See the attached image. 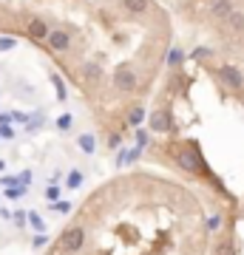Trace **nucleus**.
Returning a JSON list of instances; mask_svg holds the SVG:
<instances>
[{
    "label": "nucleus",
    "mask_w": 244,
    "mask_h": 255,
    "mask_svg": "<svg viewBox=\"0 0 244 255\" xmlns=\"http://www.w3.org/2000/svg\"><path fill=\"white\" fill-rule=\"evenodd\" d=\"M57 247L63 250V253H80L82 247H85V227H68L60 236Z\"/></svg>",
    "instance_id": "obj_1"
},
{
    "label": "nucleus",
    "mask_w": 244,
    "mask_h": 255,
    "mask_svg": "<svg viewBox=\"0 0 244 255\" xmlns=\"http://www.w3.org/2000/svg\"><path fill=\"white\" fill-rule=\"evenodd\" d=\"M114 85H117L119 91H136V85H139V77L134 74L131 65H119L117 71H114Z\"/></svg>",
    "instance_id": "obj_2"
},
{
    "label": "nucleus",
    "mask_w": 244,
    "mask_h": 255,
    "mask_svg": "<svg viewBox=\"0 0 244 255\" xmlns=\"http://www.w3.org/2000/svg\"><path fill=\"white\" fill-rule=\"evenodd\" d=\"M176 162L188 170V173H199L202 170V156L193 150V147H185V150H176Z\"/></svg>",
    "instance_id": "obj_3"
},
{
    "label": "nucleus",
    "mask_w": 244,
    "mask_h": 255,
    "mask_svg": "<svg viewBox=\"0 0 244 255\" xmlns=\"http://www.w3.org/2000/svg\"><path fill=\"white\" fill-rule=\"evenodd\" d=\"M45 43H48L51 51H68V48H71V34L63 31V28H54V31L45 34Z\"/></svg>",
    "instance_id": "obj_4"
},
{
    "label": "nucleus",
    "mask_w": 244,
    "mask_h": 255,
    "mask_svg": "<svg viewBox=\"0 0 244 255\" xmlns=\"http://www.w3.org/2000/svg\"><path fill=\"white\" fill-rule=\"evenodd\" d=\"M219 77L225 80L227 88H236V91L244 85V77H242V71H239L236 65H222V68H219Z\"/></svg>",
    "instance_id": "obj_5"
},
{
    "label": "nucleus",
    "mask_w": 244,
    "mask_h": 255,
    "mask_svg": "<svg viewBox=\"0 0 244 255\" xmlns=\"http://www.w3.org/2000/svg\"><path fill=\"white\" fill-rule=\"evenodd\" d=\"M168 128H171V114L165 108L154 111V114H151V130H154V133H168Z\"/></svg>",
    "instance_id": "obj_6"
},
{
    "label": "nucleus",
    "mask_w": 244,
    "mask_h": 255,
    "mask_svg": "<svg viewBox=\"0 0 244 255\" xmlns=\"http://www.w3.org/2000/svg\"><path fill=\"white\" fill-rule=\"evenodd\" d=\"M82 77H85V82H88V85H97V82L102 80V65L85 63V65H82Z\"/></svg>",
    "instance_id": "obj_7"
},
{
    "label": "nucleus",
    "mask_w": 244,
    "mask_h": 255,
    "mask_svg": "<svg viewBox=\"0 0 244 255\" xmlns=\"http://www.w3.org/2000/svg\"><path fill=\"white\" fill-rule=\"evenodd\" d=\"M122 6L131 14H145V11L151 9V0H122Z\"/></svg>",
    "instance_id": "obj_8"
},
{
    "label": "nucleus",
    "mask_w": 244,
    "mask_h": 255,
    "mask_svg": "<svg viewBox=\"0 0 244 255\" xmlns=\"http://www.w3.org/2000/svg\"><path fill=\"white\" fill-rule=\"evenodd\" d=\"M28 34L37 37V40H45V34H48V26H45L40 17H34L31 23H28Z\"/></svg>",
    "instance_id": "obj_9"
},
{
    "label": "nucleus",
    "mask_w": 244,
    "mask_h": 255,
    "mask_svg": "<svg viewBox=\"0 0 244 255\" xmlns=\"http://www.w3.org/2000/svg\"><path fill=\"white\" fill-rule=\"evenodd\" d=\"M210 11H213V17H227L230 14V0H213L210 3Z\"/></svg>",
    "instance_id": "obj_10"
},
{
    "label": "nucleus",
    "mask_w": 244,
    "mask_h": 255,
    "mask_svg": "<svg viewBox=\"0 0 244 255\" xmlns=\"http://www.w3.org/2000/svg\"><path fill=\"white\" fill-rule=\"evenodd\" d=\"M77 145H80L82 153H94V147H97V142H94V136L91 133H82L80 139H77Z\"/></svg>",
    "instance_id": "obj_11"
},
{
    "label": "nucleus",
    "mask_w": 244,
    "mask_h": 255,
    "mask_svg": "<svg viewBox=\"0 0 244 255\" xmlns=\"http://www.w3.org/2000/svg\"><path fill=\"white\" fill-rule=\"evenodd\" d=\"M227 20H230V26L239 28V31L244 28V14H242V11H230V14H227Z\"/></svg>",
    "instance_id": "obj_12"
},
{
    "label": "nucleus",
    "mask_w": 244,
    "mask_h": 255,
    "mask_svg": "<svg viewBox=\"0 0 244 255\" xmlns=\"http://www.w3.org/2000/svg\"><path fill=\"white\" fill-rule=\"evenodd\" d=\"M142 119H145V108H134L128 114V122H131V125H139Z\"/></svg>",
    "instance_id": "obj_13"
},
{
    "label": "nucleus",
    "mask_w": 244,
    "mask_h": 255,
    "mask_svg": "<svg viewBox=\"0 0 244 255\" xmlns=\"http://www.w3.org/2000/svg\"><path fill=\"white\" fill-rule=\"evenodd\" d=\"M26 219H28V221H31V227H34V230H37V233H43V230H45V224H43V219H40V216H37V213H28Z\"/></svg>",
    "instance_id": "obj_14"
},
{
    "label": "nucleus",
    "mask_w": 244,
    "mask_h": 255,
    "mask_svg": "<svg viewBox=\"0 0 244 255\" xmlns=\"http://www.w3.org/2000/svg\"><path fill=\"white\" fill-rule=\"evenodd\" d=\"M208 230H210V233H216V230H222V216H216V213H213V216L208 219Z\"/></svg>",
    "instance_id": "obj_15"
},
{
    "label": "nucleus",
    "mask_w": 244,
    "mask_h": 255,
    "mask_svg": "<svg viewBox=\"0 0 244 255\" xmlns=\"http://www.w3.org/2000/svg\"><path fill=\"white\" fill-rule=\"evenodd\" d=\"M82 184V173L80 170H71V173H68V187H80Z\"/></svg>",
    "instance_id": "obj_16"
},
{
    "label": "nucleus",
    "mask_w": 244,
    "mask_h": 255,
    "mask_svg": "<svg viewBox=\"0 0 244 255\" xmlns=\"http://www.w3.org/2000/svg\"><path fill=\"white\" fill-rule=\"evenodd\" d=\"M236 250H233V244L230 241H222V244L216 247V255H233Z\"/></svg>",
    "instance_id": "obj_17"
},
{
    "label": "nucleus",
    "mask_w": 244,
    "mask_h": 255,
    "mask_svg": "<svg viewBox=\"0 0 244 255\" xmlns=\"http://www.w3.org/2000/svg\"><path fill=\"white\" fill-rule=\"evenodd\" d=\"M17 46V40L14 37H0V51H9V48Z\"/></svg>",
    "instance_id": "obj_18"
},
{
    "label": "nucleus",
    "mask_w": 244,
    "mask_h": 255,
    "mask_svg": "<svg viewBox=\"0 0 244 255\" xmlns=\"http://www.w3.org/2000/svg\"><path fill=\"white\" fill-rule=\"evenodd\" d=\"M182 63V51L179 48H173L171 54H168V65H179Z\"/></svg>",
    "instance_id": "obj_19"
},
{
    "label": "nucleus",
    "mask_w": 244,
    "mask_h": 255,
    "mask_svg": "<svg viewBox=\"0 0 244 255\" xmlns=\"http://www.w3.org/2000/svg\"><path fill=\"white\" fill-rule=\"evenodd\" d=\"M208 57H213L210 48H196V51H193V60H208Z\"/></svg>",
    "instance_id": "obj_20"
},
{
    "label": "nucleus",
    "mask_w": 244,
    "mask_h": 255,
    "mask_svg": "<svg viewBox=\"0 0 244 255\" xmlns=\"http://www.w3.org/2000/svg\"><path fill=\"white\" fill-rule=\"evenodd\" d=\"M0 136H3V139H11V136H14V130H11V125H6V122H0Z\"/></svg>",
    "instance_id": "obj_21"
},
{
    "label": "nucleus",
    "mask_w": 244,
    "mask_h": 255,
    "mask_svg": "<svg viewBox=\"0 0 244 255\" xmlns=\"http://www.w3.org/2000/svg\"><path fill=\"white\" fill-rule=\"evenodd\" d=\"M45 199H51V204H54V201L60 199V190H57V184H51V187L45 190Z\"/></svg>",
    "instance_id": "obj_22"
},
{
    "label": "nucleus",
    "mask_w": 244,
    "mask_h": 255,
    "mask_svg": "<svg viewBox=\"0 0 244 255\" xmlns=\"http://www.w3.org/2000/svg\"><path fill=\"white\" fill-rule=\"evenodd\" d=\"M57 128H60V130H68V128H71V117H68V114L60 117V119H57Z\"/></svg>",
    "instance_id": "obj_23"
},
{
    "label": "nucleus",
    "mask_w": 244,
    "mask_h": 255,
    "mask_svg": "<svg viewBox=\"0 0 244 255\" xmlns=\"http://www.w3.org/2000/svg\"><path fill=\"white\" fill-rule=\"evenodd\" d=\"M54 85H57V97H60V100H63V97H65V88H63V80H60V77H54Z\"/></svg>",
    "instance_id": "obj_24"
},
{
    "label": "nucleus",
    "mask_w": 244,
    "mask_h": 255,
    "mask_svg": "<svg viewBox=\"0 0 244 255\" xmlns=\"http://www.w3.org/2000/svg\"><path fill=\"white\" fill-rule=\"evenodd\" d=\"M145 142H148V136H145V130H139V133H136V147H142Z\"/></svg>",
    "instance_id": "obj_25"
},
{
    "label": "nucleus",
    "mask_w": 244,
    "mask_h": 255,
    "mask_svg": "<svg viewBox=\"0 0 244 255\" xmlns=\"http://www.w3.org/2000/svg\"><path fill=\"white\" fill-rule=\"evenodd\" d=\"M119 139H122L119 133H111V136H108V145H111V147H117V145H119Z\"/></svg>",
    "instance_id": "obj_26"
},
{
    "label": "nucleus",
    "mask_w": 244,
    "mask_h": 255,
    "mask_svg": "<svg viewBox=\"0 0 244 255\" xmlns=\"http://www.w3.org/2000/svg\"><path fill=\"white\" fill-rule=\"evenodd\" d=\"M57 210H60V213H68V210H71V204H68V201H60V204H57Z\"/></svg>",
    "instance_id": "obj_27"
},
{
    "label": "nucleus",
    "mask_w": 244,
    "mask_h": 255,
    "mask_svg": "<svg viewBox=\"0 0 244 255\" xmlns=\"http://www.w3.org/2000/svg\"><path fill=\"white\" fill-rule=\"evenodd\" d=\"M45 244H48V241H45V236H37L34 238V247H45Z\"/></svg>",
    "instance_id": "obj_28"
},
{
    "label": "nucleus",
    "mask_w": 244,
    "mask_h": 255,
    "mask_svg": "<svg viewBox=\"0 0 244 255\" xmlns=\"http://www.w3.org/2000/svg\"><path fill=\"white\" fill-rule=\"evenodd\" d=\"M28 179H31V173H28V170H26V173H20V184H28Z\"/></svg>",
    "instance_id": "obj_29"
}]
</instances>
